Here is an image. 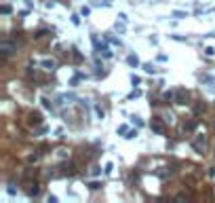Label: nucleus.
I'll list each match as a JSON object with an SVG mask.
<instances>
[{"label": "nucleus", "mask_w": 215, "mask_h": 203, "mask_svg": "<svg viewBox=\"0 0 215 203\" xmlns=\"http://www.w3.org/2000/svg\"><path fill=\"white\" fill-rule=\"evenodd\" d=\"M17 51V45L13 42V40H9V38H4L2 42H0V53H2V60H6V57H11L13 53Z\"/></svg>", "instance_id": "obj_1"}, {"label": "nucleus", "mask_w": 215, "mask_h": 203, "mask_svg": "<svg viewBox=\"0 0 215 203\" xmlns=\"http://www.w3.org/2000/svg\"><path fill=\"white\" fill-rule=\"evenodd\" d=\"M40 66H42V68H44L47 72H53L55 68H57V61H55V60H51V57H44V60L40 61Z\"/></svg>", "instance_id": "obj_2"}, {"label": "nucleus", "mask_w": 215, "mask_h": 203, "mask_svg": "<svg viewBox=\"0 0 215 203\" xmlns=\"http://www.w3.org/2000/svg\"><path fill=\"white\" fill-rule=\"evenodd\" d=\"M175 104H179V106H183V104H188V93H186L183 89H179L177 93H175Z\"/></svg>", "instance_id": "obj_3"}, {"label": "nucleus", "mask_w": 215, "mask_h": 203, "mask_svg": "<svg viewBox=\"0 0 215 203\" xmlns=\"http://www.w3.org/2000/svg\"><path fill=\"white\" fill-rule=\"evenodd\" d=\"M150 127H152V131L160 133V135H162V133H165V125H162V123H160V121H152V125H150Z\"/></svg>", "instance_id": "obj_4"}, {"label": "nucleus", "mask_w": 215, "mask_h": 203, "mask_svg": "<svg viewBox=\"0 0 215 203\" xmlns=\"http://www.w3.org/2000/svg\"><path fill=\"white\" fill-rule=\"evenodd\" d=\"M40 123H42L40 112H30V125H40Z\"/></svg>", "instance_id": "obj_5"}, {"label": "nucleus", "mask_w": 215, "mask_h": 203, "mask_svg": "<svg viewBox=\"0 0 215 203\" xmlns=\"http://www.w3.org/2000/svg\"><path fill=\"white\" fill-rule=\"evenodd\" d=\"M38 192H40V186H38L36 182H30V184H27V195H30V197L34 195V197H36Z\"/></svg>", "instance_id": "obj_6"}, {"label": "nucleus", "mask_w": 215, "mask_h": 203, "mask_svg": "<svg viewBox=\"0 0 215 203\" xmlns=\"http://www.w3.org/2000/svg\"><path fill=\"white\" fill-rule=\"evenodd\" d=\"M127 64H129L131 68H137V66H139V57H137V55H129V57H127Z\"/></svg>", "instance_id": "obj_7"}, {"label": "nucleus", "mask_w": 215, "mask_h": 203, "mask_svg": "<svg viewBox=\"0 0 215 203\" xmlns=\"http://www.w3.org/2000/svg\"><path fill=\"white\" fill-rule=\"evenodd\" d=\"M171 17H175V19H186V17H188V11H173L171 13Z\"/></svg>", "instance_id": "obj_8"}, {"label": "nucleus", "mask_w": 215, "mask_h": 203, "mask_svg": "<svg viewBox=\"0 0 215 203\" xmlns=\"http://www.w3.org/2000/svg\"><path fill=\"white\" fill-rule=\"evenodd\" d=\"M95 114H97V119H99V121L106 119V110H103L101 106H95Z\"/></svg>", "instance_id": "obj_9"}, {"label": "nucleus", "mask_w": 215, "mask_h": 203, "mask_svg": "<svg viewBox=\"0 0 215 203\" xmlns=\"http://www.w3.org/2000/svg\"><path fill=\"white\" fill-rule=\"evenodd\" d=\"M203 53L207 55V57H215V49H213V47H204Z\"/></svg>", "instance_id": "obj_10"}, {"label": "nucleus", "mask_w": 215, "mask_h": 203, "mask_svg": "<svg viewBox=\"0 0 215 203\" xmlns=\"http://www.w3.org/2000/svg\"><path fill=\"white\" fill-rule=\"evenodd\" d=\"M143 70L148 72V74H154V72H156V68L152 66V64H143Z\"/></svg>", "instance_id": "obj_11"}, {"label": "nucleus", "mask_w": 215, "mask_h": 203, "mask_svg": "<svg viewBox=\"0 0 215 203\" xmlns=\"http://www.w3.org/2000/svg\"><path fill=\"white\" fill-rule=\"evenodd\" d=\"M42 106L47 108V110H53V102H48L47 97H42Z\"/></svg>", "instance_id": "obj_12"}, {"label": "nucleus", "mask_w": 215, "mask_h": 203, "mask_svg": "<svg viewBox=\"0 0 215 203\" xmlns=\"http://www.w3.org/2000/svg\"><path fill=\"white\" fill-rule=\"evenodd\" d=\"M200 112H204V104H196L194 106V114H200Z\"/></svg>", "instance_id": "obj_13"}, {"label": "nucleus", "mask_w": 215, "mask_h": 203, "mask_svg": "<svg viewBox=\"0 0 215 203\" xmlns=\"http://www.w3.org/2000/svg\"><path fill=\"white\" fill-rule=\"evenodd\" d=\"M165 99H167V102H171V99H175V93H173V91H165Z\"/></svg>", "instance_id": "obj_14"}, {"label": "nucleus", "mask_w": 215, "mask_h": 203, "mask_svg": "<svg viewBox=\"0 0 215 203\" xmlns=\"http://www.w3.org/2000/svg\"><path fill=\"white\" fill-rule=\"evenodd\" d=\"M91 174H93V176H99V174H101V167H99V165H93V167H91Z\"/></svg>", "instance_id": "obj_15"}, {"label": "nucleus", "mask_w": 215, "mask_h": 203, "mask_svg": "<svg viewBox=\"0 0 215 203\" xmlns=\"http://www.w3.org/2000/svg\"><path fill=\"white\" fill-rule=\"evenodd\" d=\"M139 83H141V78L135 76V74H131V85H139Z\"/></svg>", "instance_id": "obj_16"}, {"label": "nucleus", "mask_w": 215, "mask_h": 203, "mask_svg": "<svg viewBox=\"0 0 215 203\" xmlns=\"http://www.w3.org/2000/svg\"><path fill=\"white\" fill-rule=\"evenodd\" d=\"M38 159H40V155H30L27 157V163H36Z\"/></svg>", "instance_id": "obj_17"}, {"label": "nucleus", "mask_w": 215, "mask_h": 203, "mask_svg": "<svg viewBox=\"0 0 215 203\" xmlns=\"http://www.w3.org/2000/svg\"><path fill=\"white\" fill-rule=\"evenodd\" d=\"M72 24H74V25H80V15H72Z\"/></svg>", "instance_id": "obj_18"}, {"label": "nucleus", "mask_w": 215, "mask_h": 203, "mask_svg": "<svg viewBox=\"0 0 215 203\" xmlns=\"http://www.w3.org/2000/svg\"><path fill=\"white\" fill-rule=\"evenodd\" d=\"M2 15H11V7L9 4H2Z\"/></svg>", "instance_id": "obj_19"}, {"label": "nucleus", "mask_w": 215, "mask_h": 203, "mask_svg": "<svg viewBox=\"0 0 215 203\" xmlns=\"http://www.w3.org/2000/svg\"><path fill=\"white\" fill-rule=\"evenodd\" d=\"M131 119H133V123H135L137 127H141V125H143V121L139 119V117H131Z\"/></svg>", "instance_id": "obj_20"}, {"label": "nucleus", "mask_w": 215, "mask_h": 203, "mask_svg": "<svg viewBox=\"0 0 215 203\" xmlns=\"http://www.w3.org/2000/svg\"><path fill=\"white\" fill-rule=\"evenodd\" d=\"M118 17H120V21H122V24H127V21H129V17H127V13H118Z\"/></svg>", "instance_id": "obj_21"}, {"label": "nucleus", "mask_w": 215, "mask_h": 203, "mask_svg": "<svg viewBox=\"0 0 215 203\" xmlns=\"http://www.w3.org/2000/svg\"><path fill=\"white\" fill-rule=\"evenodd\" d=\"M89 13H91V9H89V7H82V9H80V15H82V17H86Z\"/></svg>", "instance_id": "obj_22"}, {"label": "nucleus", "mask_w": 215, "mask_h": 203, "mask_svg": "<svg viewBox=\"0 0 215 203\" xmlns=\"http://www.w3.org/2000/svg\"><path fill=\"white\" fill-rule=\"evenodd\" d=\"M89 188H91V191H97V188H101V186H99V182H91Z\"/></svg>", "instance_id": "obj_23"}, {"label": "nucleus", "mask_w": 215, "mask_h": 203, "mask_svg": "<svg viewBox=\"0 0 215 203\" xmlns=\"http://www.w3.org/2000/svg\"><path fill=\"white\" fill-rule=\"evenodd\" d=\"M57 155H59V159H65V157H68V150L61 148V150H57Z\"/></svg>", "instance_id": "obj_24"}, {"label": "nucleus", "mask_w": 215, "mask_h": 203, "mask_svg": "<svg viewBox=\"0 0 215 203\" xmlns=\"http://www.w3.org/2000/svg\"><path fill=\"white\" fill-rule=\"evenodd\" d=\"M135 135H137V131H127V135H124V138H127V140H133Z\"/></svg>", "instance_id": "obj_25"}, {"label": "nucleus", "mask_w": 215, "mask_h": 203, "mask_svg": "<svg viewBox=\"0 0 215 203\" xmlns=\"http://www.w3.org/2000/svg\"><path fill=\"white\" fill-rule=\"evenodd\" d=\"M114 171V165L112 163H106V174H112Z\"/></svg>", "instance_id": "obj_26"}, {"label": "nucleus", "mask_w": 215, "mask_h": 203, "mask_svg": "<svg viewBox=\"0 0 215 203\" xmlns=\"http://www.w3.org/2000/svg\"><path fill=\"white\" fill-rule=\"evenodd\" d=\"M47 201H48V203H57V197H55V195H48Z\"/></svg>", "instance_id": "obj_27"}, {"label": "nucleus", "mask_w": 215, "mask_h": 203, "mask_svg": "<svg viewBox=\"0 0 215 203\" xmlns=\"http://www.w3.org/2000/svg\"><path fill=\"white\" fill-rule=\"evenodd\" d=\"M127 131H129V127H127V125H120V127H118V133H127Z\"/></svg>", "instance_id": "obj_28"}, {"label": "nucleus", "mask_w": 215, "mask_h": 203, "mask_svg": "<svg viewBox=\"0 0 215 203\" xmlns=\"http://www.w3.org/2000/svg\"><path fill=\"white\" fill-rule=\"evenodd\" d=\"M171 38L173 40H186V36H177V34H171Z\"/></svg>", "instance_id": "obj_29"}, {"label": "nucleus", "mask_w": 215, "mask_h": 203, "mask_svg": "<svg viewBox=\"0 0 215 203\" xmlns=\"http://www.w3.org/2000/svg\"><path fill=\"white\" fill-rule=\"evenodd\" d=\"M209 178H213V180H215V167L209 169Z\"/></svg>", "instance_id": "obj_30"}, {"label": "nucleus", "mask_w": 215, "mask_h": 203, "mask_svg": "<svg viewBox=\"0 0 215 203\" xmlns=\"http://www.w3.org/2000/svg\"><path fill=\"white\" fill-rule=\"evenodd\" d=\"M59 2H63V4H65V2H68V0H59Z\"/></svg>", "instance_id": "obj_31"}, {"label": "nucleus", "mask_w": 215, "mask_h": 203, "mask_svg": "<svg viewBox=\"0 0 215 203\" xmlns=\"http://www.w3.org/2000/svg\"><path fill=\"white\" fill-rule=\"evenodd\" d=\"M213 125H215V121H213Z\"/></svg>", "instance_id": "obj_32"}]
</instances>
